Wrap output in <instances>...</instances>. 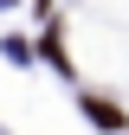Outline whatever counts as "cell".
Instances as JSON below:
<instances>
[{
  "mask_svg": "<svg viewBox=\"0 0 129 135\" xmlns=\"http://www.w3.org/2000/svg\"><path fill=\"white\" fill-rule=\"evenodd\" d=\"M84 116H90L97 129H123V109H116V103H103V97H84Z\"/></svg>",
  "mask_w": 129,
  "mask_h": 135,
  "instance_id": "obj_1",
  "label": "cell"
}]
</instances>
